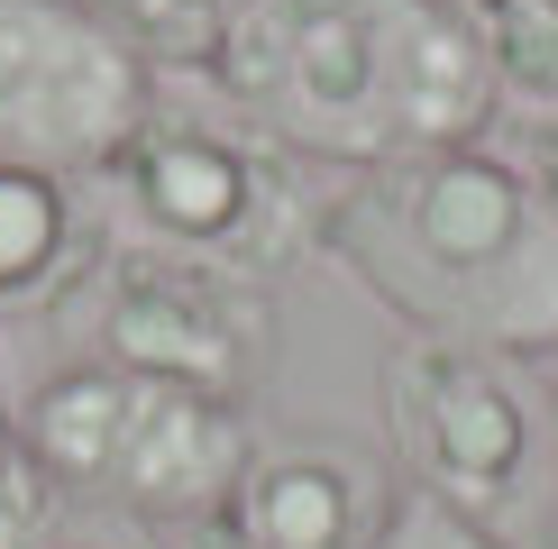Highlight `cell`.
Instances as JSON below:
<instances>
[{
  "instance_id": "1",
  "label": "cell",
  "mask_w": 558,
  "mask_h": 549,
  "mask_svg": "<svg viewBox=\"0 0 558 549\" xmlns=\"http://www.w3.org/2000/svg\"><path fill=\"white\" fill-rule=\"evenodd\" d=\"M320 257L412 339L485 357H558V211L504 147L366 166L320 202Z\"/></svg>"
},
{
  "instance_id": "2",
  "label": "cell",
  "mask_w": 558,
  "mask_h": 549,
  "mask_svg": "<svg viewBox=\"0 0 558 549\" xmlns=\"http://www.w3.org/2000/svg\"><path fill=\"white\" fill-rule=\"evenodd\" d=\"M211 91L302 166H403L476 147L495 74L439 0H247L211 56Z\"/></svg>"
},
{
  "instance_id": "3",
  "label": "cell",
  "mask_w": 558,
  "mask_h": 549,
  "mask_svg": "<svg viewBox=\"0 0 558 549\" xmlns=\"http://www.w3.org/2000/svg\"><path fill=\"white\" fill-rule=\"evenodd\" d=\"M92 193L137 247H174L266 293L302 257H320V202H330L312 193L302 156L275 147L257 120H239L220 91H156Z\"/></svg>"
},
{
  "instance_id": "4",
  "label": "cell",
  "mask_w": 558,
  "mask_h": 549,
  "mask_svg": "<svg viewBox=\"0 0 558 549\" xmlns=\"http://www.w3.org/2000/svg\"><path fill=\"white\" fill-rule=\"evenodd\" d=\"M19 430H28L46 486L64 503H110V513L166 522V532L220 522L247 449H257L239 403L183 394V385L129 376V366H101V357L46 376L19 412Z\"/></svg>"
},
{
  "instance_id": "5",
  "label": "cell",
  "mask_w": 558,
  "mask_h": 549,
  "mask_svg": "<svg viewBox=\"0 0 558 549\" xmlns=\"http://www.w3.org/2000/svg\"><path fill=\"white\" fill-rule=\"evenodd\" d=\"M376 403H385V440L412 476L403 495H430L485 532H513L558 486L549 403L513 357L449 349V339H393L376 366Z\"/></svg>"
},
{
  "instance_id": "6",
  "label": "cell",
  "mask_w": 558,
  "mask_h": 549,
  "mask_svg": "<svg viewBox=\"0 0 558 549\" xmlns=\"http://www.w3.org/2000/svg\"><path fill=\"white\" fill-rule=\"evenodd\" d=\"M156 101V64L92 0H0V156L101 183Z\"/></svg>"
},
{
  "instance_id": "7",
  "label": "cell",
  "mask_w": 558,
  "mask_h": 549,
  "mask_svg": "<svg viewBox=\"0 0 558 549\" xmlns=\"http://www.w3.org/2000/svg\"><path fill=\"white\" fill-rule=\"evenodd\" d=\"M92 339H101V366L247 412L275 366V293L202 257H174V247L120 239L92 284Z\"/></svg>"
},
{
  "instance_id": "8",
  "label": "cell",
  "mask_w": 558,
  "mask_h": 549,
  "mask_svg": "<svg viewBox=\"0 0 558 549\" xmlns=\"http://www.w3.org/2000/svg\"><path fill=\"white\" fill-rule=\"evenodd\" d=\"M393 503V476L348 440H257L220 522L247 549H376Z\"/></svg>"
},
{
  "instance_id": "9",
  "label": "cell",
  "mask_w": 558,
  "mask_h": 549,
  "mask_svg": "<svg viewBox=\"0 0 558 549\" xmlns=\"http://www.w3.org/2000/svg\"><path fill=\"white\" fill-rule=\"evenodd\" d=\"M110 247H120V229H110L92 183L0 156V320L64 312L74 293L101 284Z\"/></svg>"
},
{
  "instance_id": "10",
  "label": "cell",
  "mask_w": 558,
  "mask_h": 549,
  "mask_svg": "<svg viewBox=\"0 0 558 549\" xmlns=\"http://www.w3.org/2000/svg\"><path fill=\"white\" fill-rule=\"evenodd\" d=\"M439 10L476 37L504 101L558 110V0H439Z\"/></svg>"
},
{
  "instance_id": "11",
  "label": "cell",
  "mask_w": 558,
  "mask_h": 549,
  "mask_svg": "<svg viewBox=\"0 0 558 549\" xmlns=\"http://www.w3.org/2000/svg\"><path fill=\"white\" fill-rule=\"evenodd\" d=\"M92 10L120 28L147 64H174V74H211V56L229 46L247 0H92Z\"/></svg>"
},
{
  "instance_id": "12",
  "label": "cell",
  "mask_w": 558,
  "mask_h": 549,
  "mask_svg": "<svg viewBox=\"0 0 558 549\" xmlns=\"http://www.w3.org/2000/svg\"><path fill=\"white\" fill-rule=\"evenodd\" d=\"M56 513H64V495L46 486L19 412H0V549H56Z\"/></svg>"
},
{
  "instance_id": "13",
  "label": "cell",
  "mask_w": 558,
  "mask_h": 549,
  "mask_svg": "<svg viewBox=\"0 0 558 549\" xmlns=\"http://www.w3.org/2000/svg\"><path fill=\"white\" fill-rule=\"evenodd\" d=\"M376 549H513V540L485 532V522H468V513H449V503H430V495H403Z\"/></svg>"
},
{
  "instance_id": "14",
  "label": "cell",
  "mask_w": 558,
  "mask_h": 549,
  "mask_svg": "<svg viewBox=\"0 0 558 549\" xmlns=\"http://www.w3.org/2000/svg\"><path fill=\"white\" fill-rule=\"evenodd\" d=\"M513 166L531 174V193L558 211V110H531V129H522V147H513Z\"/></svg>"
},
{
  "instance_id": "15",
  "label": "cell",
  "mask_w": 558,
  "mask_h": 549,
  "mask_svg": "<svg viewBox=\"0 0 558 549\" xmlns=\"http://www.w3.org/2000/svg\"><path fill=\"white\" fill-rule=\"evenodd\" d=\"M166 549H247V540L229 532V522H193V532H174Z\"/></svg>"
},
{
  "instance_id": "16",
  "label": "cell",
  "mask_w": 558,
  "mask_h": 549,
  "mask_svg": "<svg viewBox=\"0 0 558 549\" xmlns=\"http://www.w3.org/2000/svg\"><path fill=\"white\" fill-rule=\"evenodd\" d=\"M541 403H549V457H558V357H549V385H541Z\"/></svg>"
},
{
  "instance_id": "17",
  "label": "cell",
  "mask_w": 558,
  "mask_h": 549,
  "mask_svg": "<svg viewBox=\"0 0 558 549\" xmlns=\"http://www.w3.org/2000/svg\"><path fill=\"white\" fill-rule=\"evenodd\" d=\"M56 549H129V540H110V532H83V540H64V532H56Z\"/></svg>"
},
{
  "instance_id": "18",
  "label": "cell",
  "mask_w": 558,
  "mask_h": 549,
  "mask_svg": "<svg viewBox=\"0 0 558 549\" xmlns=\"http://www.w3.org/2000/svg\"><path fill=\"white\" fill-rule=\"evenodd\" d=\"M0 412H10V366H0Z\"/></svg>"
}]
</instances>
